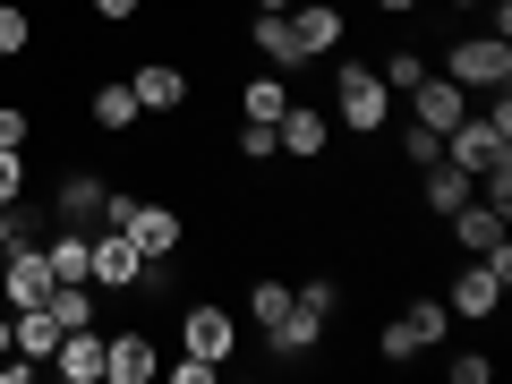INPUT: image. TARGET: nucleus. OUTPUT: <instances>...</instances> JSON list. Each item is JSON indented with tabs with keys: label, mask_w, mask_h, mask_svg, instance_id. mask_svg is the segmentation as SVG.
Listing matches in <instances>:
<instances>
[{
	"label": "nucleus",
	"mask_w": 512,
	"mask_h": 384,
	"mask_svg": "<svg viewBox=\"0 0 512 384\" xmlns=\"http://www.w3.org/2000/svg\"><path fill=\"white\" fill-rule=\"evenodd\" d=\"M248 43H256V60H265V69H282V77L308 69V60H299V35H291V9H256Z\"/></svg>",
	"instance_id": "4468645a"
},
{
	"label": "nucleus",
	"mask_w": 512,
	"mask_h": 384,
	"mask_svg": "<svg viewBox=\"0 0 512 384\" xmlns=\"http://www.w3.org/2000/svg\"><path fill=\"white\" fill-rule=\"evenodd\" d=\"M86 274H94V291L137 299V282H146V248H137L120 222H103V231H86Z\"/></svg>",
	"instance_id": "7ed1b4c3"
},
{
	"label": "nucleus",
	"mask_w": 512,
	"mask_h": 384,
	"mask_svg": "<svg viewBox=\"0 0 512 384\" xmlns=\"http://www.w3.org/2000/svg\"><path fill=\"white\" fill-rule=\"evenodd\" d=\"M402 154H410V163H436V154H444V137H436V128H419V120H410V137H402Z\"/></svg>",
	"instance_id": "2f4dec72"
},
{
	"label": "nucleus",
	"mask_w": 512,
	"mask_h": 384,
	"mask_svg": "<svg viewBox=\"0 0 512 384\" xmlns=\"http://www.w3.org/2000/svg\"><path fill=\"white\" fill-rule=\"evenodd\" d=\"M444 77H453L461 94L512 86V43H504V35H461V43H444Z\"/></svg>",
	"instance_id": "20e7f679"
},
{
	"label": "nucleus",
	"mask_w": 512,
	"mask_h": 384,
	"mask_svg": "<svg viewBox=\"0 0 512 384\" xmlns=\"http://www.w3.org/2000/svg\"><path fill=\"white\" fill-rule=\"evenodd\" d=\"M9 239H18V205H0V248H9Z\"/></svg>",
	"instance_id": "72a5a7b5"
},
{
	"label": "nucleus",
	"mask_w": 512,
	"mask_h": 384,
	"mask_svg": "<svg viewBox=\"0 0 512 384\" xmlns=\"http://www.w3.org/2000/svg\"><path fill=\"white\" fill-rule=\"evenodd\" d=\"M128 94H137V111L171 120V111H188V69L180 60H137V69H128Z\"/></svg>",
	"instance_id": "1a4fd4ad"
},
{
	"label": "nucleus",
	"mask_w": 512,
	"mask_h": 384,
	"mask_svg": "<svg viewBox=\"0 0 512 384\" xmlns=\"http://www.w3.org/2000/svg\"><path fill=\"white\" fill-rule=\"evenodd\" d=\"M0 350H9V308H0Z\"/></svg>",
	"instance_id": "c9c22d12"
},
{
	"label": "nucleus",
	"mask_w": 512,
	"mask_h": 384,
	"mask_svg": "<svg viewBox=\"0 0 512 384\" xmlns=\"http://www.w3.org/2000/svg\"><path fill=\"white\" fill-rule=\"evenodd\" d=\"M231 154H239V163H256V171L282 163V146H274V128H265V120H239L231 128Z\"/></svg>",
	"instance_id": "4be33fe9"
},
{
	"label": "nucleus",
	"mask_w": 512,
	"mask_h": 384,
	"mask_svg": "<svg viewBox=\"0 0 512 384\" xmlns=\"http://www.w3.org/2000/svg\"><path fill=\"white\" fill-rule=\"evenodd\" d=\"M444 222H453V248H461V256H487L495 239H504V222H512V214H495L487 197H470V205H453Z\"/></svg>",
	"instance_id": "f3484780"
},
{
	"label": "nucleus",
	"mask_w": 512,
	"mask_h": 384,
	"mask_svg": "<svg viewBox=\"0 0 512 384\" xmlns=\"http://www.w3.org/2000/svg\"><path fill=\"white\" fill-rule=\"evenodd\" d=\"M504 291H512V282L495 274L487 256H470V265L453 274V291H444V308H453V325H487V316L504 308Z\"/></svg>",
	"instance_id": "0eeeda50"
},
{
	"label": "nucleus",
	"mask_w": 512,
	"mask_h": 384,
	"mask_svg": "<svg viewBox=\"0 0 512 384\" xmlns=\"http://www.w3.org/2000/svg\"><path fill=\"white\" fill-rule=\"evenodd\" d=\"M444 163H461V171H470V180H478V171L512 163V137H495V128H487V120H478V111H470V120H461V128H444Z\"/></svg>",
	"instance_id": "9b49d317"
},
{
	"label": "nucleus",
	"mask_w": 512,
	"mask_h": 384,
	"mask_svg": "<svg viewBox=\"0 0 512 384\" xmlns=\"http://www.w3.org/2000/svg\"><path fill=\"white\" fill-rule=\"evenodd\" d=\"M470 197H478V180L461 163H444V154L419 163V205H427V214H453V205H470Z\"/></svg>",
	"instance_id": "dca6fc26"
},
{
	"label": "nucleus",
	"mask_w": 512,
	"mask_h": 384,
	"mask_svg": "<svg viewBox=\"0 0 512 384\" xmlns=\"http://www.w3.org/2000/svg\"><path fill=\"white\" fill-rule=\"evenodd\" d=\"M333 120H342L350 137H384V128H393V86H384L367 60H342V69H333Z\"/></svg>",
	"instance_id": "f03ea898"
},
{
	"label": "nucleus",
	"mask_w": 512,
	"mask_h": 384,
	"mask_svg": "<svg viewBox=\"0 0 512 384\" xmlns=\"http://www.w3.org/2000/svg\"><path fill=\"white\" fill-rule=\"evenodd\" d=\"M26 180H35V163L0 146V205H26Z\"/></svg>",
	"instance_id": "cd10ccee"
},
{
	"label": "nucleus",
	"mask_w": 512,
	"mask_h": 384,
	"mask_svg": "<svg viewBox=\"0 0 512 384\" xmlns=\"http://www.w3.org/2000/svg\"><path fill=\"white\" fill-rule=\"evenodd\" d=\"M154 376H163V350H154L146 325L103 333V384H154Z\"/></svg>",
	"instance_id": "6e6552de"
},
{
	"label": "nucleus",
	"mask_w": 512,
	"mask_h": 384,
	"mask_svg": "<svg viewBox=\"0 0 512 384\" xmlns=\"http://www.w3.org/2000/svg\"><path fill=\"white\" fill-rule=\"evenodd\" d=\"M291 299H299V308H316V316H342V282H333V274H308Z\"/></svg>",
	"instance_id": "a878e982"
},
{
	"label": "nucleus",
	"mask_w": 512,
	"mask_h": 384,
	"mask_svg": "<svg viewBox=\"0 0 512 384\" xmlns=\"http://www.w3.org/2000/svg\"><path fill=\"white\" fill-rule=\"evenodd\" d=\"M163 376H171V384H222V367H214V359H197V350H180Z\"/></svg>",
	"instance_id": "c756f323"
},
{
	"label": "nucleus",
	"mask_w": 512,
	"mask_h": 384,
	"mask_svg": "<svg viewBox=\"0 0 512 384\" xmlns=\"http://www.w3.org/2000/svg\"><path fill=\"white\" fill-rule=\"evenodd\" d=\"M86 120L103 128V137H128V128L146 120V111H137V94H128V77H103V86H86Z\"/></svg>",
	"instance_id": "2eb2a0df"
},
{
	"label": "nucleus",
	"mask_w": 512,
	"mask_h": 384,
	"mask_svg": "<svg viewBox=\"0 0 512 384\" xmlns=\"http://www.w3.org/2000/svg\"><path fill=\"white\" fill-rule=\"evenodd\" d=\"M376 359H384V367H419V359H427V342L410 333V316H384V333H376Z\"/></svg>",
	"instance_id": "aec40b11"
},
{
	"label": "nucleus",
	"mask_w": 512,
	"mask_h": 384,
	"mask_svg": "<svg viewBox=\"0 0 512 384\" xmlns=\"http://www.w3.org/2000/svg\"><path fill=\"white\" fill-rule=\"evenodd\" d=\"M274 146L291 154V163H325V154H333V111L291 94V103H282V120H274Z\"/></svg>",
	"instance_id": "423d86ee"
},
{
	"label": "nucleus",
	"mask_w": 512,
	"mask_h": 384,
	"mask_svg": "<svg viewBox=\"0 0 512 384\" xmlns=\"http://www.w3.org/2000/svg\"><path fill=\"white\" fill-rule=\"evenodd\" d=\"M291 35H299V60H333V52H342V35H350L342 0H299V9H291Z\"/></svg>",
	"instance_id": "9d476101"
},
{
	"label": "nucleus",
	"mask_w": 512,
	"mask_h": 384,
	"mask_svg": "<svg viewBox=\"0 0 512 384\" xmlns=\"http://www.w3.org/2000/svg\"><path fill=\"white\" fill-rule=\"evenodd\" d=\"M0 146H9V154L35 146V111H26V103H0Z\"/></svg>",
	"instance_id": "bb28decb"
},
{
	"label": "nucleus",
	"mask_w": 512,
	"mask_h": 384,
	"mask_svg": "<svg viewBox=\"0 0 512 384\" xmlns=\"http://www.w3.org/2000/svg\"><path fill=\"white\" fill-rule=\"evenodd\" d=\"M18 52H35V18L18 0H0V60H18Z\"/></svg>",
	"instance_id": "393cba45"
},
{
	"label": "nucleus",
	"mask_w": 512,
	"mask_h": 384,
	"mask_svg": "<svg viewBox=\"0 0 512 384\" xmlns=\"http://www.w3.org/2000/svg\"><path fill=\"white\" fill-rule=\"evenodd\" d=\"M103 222H120V231L137 239L146 256H163V265L180 256V239H188V214H180V205H163V197H128V188H111V197H103Z\"/></svg>",
	"instance_id": "f257e3e1"
},
{
	"label": "nucleus",
	"mask_w": 512,
	"mask_h": 384,
	"mask_svg": "<svg viewBox=\"0 0 512 384\" xmlns=\"http://www.w3.org/2000/svg\"><path fill=\"white\" fill-rule=\"evenodd\" d=\"M376 77H384V86H393V94H410V86H419V77H427V52H419V43H393Z\"/></svg>",
	"instance_id": "5701e85b"
},
{
	"label": "nucleus",
	"mask_w": 512,
	"mask_h": 384,
	"mask_svg": "<svg viewBox=\"0 0 512 384\" xmlns=\"http://www.w3.org/2000/svg\"><path fill=\"white\" fill-rule=\"evenodd\" d=\"M103 197H111V188L94 180V171H69V180L52 188V214H60V222H77V231H94V214H103Z\"/></svg>",
	"instance_id": "a211bd4d"
},
{
	"label": "nucleus",
	"mask_w": 512,
	"mask_h": 384,
	"mask_svg": "<svg viewBox=\"0 0 512 384\" xmlns=\"http://www.w3.org/2000/svg\"><path fill=\"white\" fill-rule=\"evenodd\" d=\"M444 376H453V384H487V376H495V350H453Z\"/></svg>",
	"instance_id": "c85d7f7f"
},
{
	"label": "nucleus",
	"mask_w": 512,
	"mask_h": 384,
	"mask_svg": "<svg viewBox=\"0 0 512 384\" xmlns=\"http://www.w3.org/2000/svg\"><path fill=\"white\" fill-rule=\"evenodd\" d=\"M256 9H291V0H256Z\"/></svg>",
	"instance_id": "e433bc0d"
},
{
	"label": "nucleus",
	"mask_w": 512,
	"mask_h": 384,
	"mask_svg": "<svg viewBox=\"0 0 512 384\" xmlns=\"http://www.w3.org/2000/svg\"><path fill=\"white\" fill-rule=\"evenodd\" d=\"M444 9H487V0H444Z\"/></svg>",
	"instance_id": "f704fd0d"
},
{
	"label": "nucleus",
	"mask_w": 512,
	"mask_h": 384,
	"mask_svg": "<svg viewBox=\"0 0 512 384\" xmlns=\"http://www.w3.org/2000/svg\"><path fill=\"white\" fill-rule=\"evenodd\" d=\"M180 350L231 367V359H239V316L222 308V299H188V308H180Z\"/></svg>",
	"instance_id": "39448f33"
},
{
	"label": "nucleus",
	"mask_w": 512,
	"mask_h": 384,
	"mask_svg": "<svg viewBox=\"0 0 512 384\" xmlns=\"http://www.w3.org/2000/svg\"><path fill=\"white\" fill-rule=\"evenodd\" d=\"M402 316H410V333H419V342H427V350H436V342H444V333H453V308H444V299H410V308H402Z\"/></svg>",
	"instance_id": "b1692460"
},
{
	"label": "nucleus",
	"mask_w": 512,
	"mask_h": 384,
	"mask_svg": "<svg viewBox=\"0 0 512 384\" xmlns=\"http://www.w3.org/2000/svg\"><path fill=\"white\" fill-rule=\"evenodd\" d=\"M410 120L444 137V128H461V120H470V94H461L453 77H419V86H410Z\"/></svg>",
	"instance_id": "ddd939ff"
},
{
	"label": "nucleus",
	"mask_w": 512,
	"mask_h": 384,
	"mask_svg": "<svg viewBox=\"0 0 512 384\" xmlns=\"http://www.w3.org/2000/svg\"><path fill=\"white\" fill-rule=\"evenodd\" d=\"M86 18L94 26H137V18H146V0H86Z\"/></svg>",
	"instance_id": "7c9ffc66"
},
{
	"label": "nucleus",
	"mask_w": 512,
	"mask_h": 384,
	"mask_svg": "<svg viewBox=\"0 0 512 384\" xmlns=\"http://www.w3.org/2000/svg\"><path fill=\"white\" fill-rule=\"evenodd\" d=\"M52 376L60 384H103V325H69L52 342Z\"/></svg>",
	"instance_id": "f8f14e48"
},
{
	"label": "nucleus",
	"mask_w": 512,
	"mask_h": 384,
	"mask_svg": "<svg viewBox=\"0 0 512 384\" xmlns=\"http://www.w3.org/2000/svg\"><path fill=\"white\" fill-rule=\"evenodd\" d=\"M248 316H256V325H282V316H291V282H282V274H256L248 282Z\"/></svg>",
	"instance_id": "412c9836"
},
{
	"label": "nucleus",
	"mask_w": 512,
	"mask_h": 384,
	"mask_svg": "<svg viewBox=\"0 0 512 384\" xmlns=\"http://www.w3.org/2000/svg\"><path fill=\"white\" fill-rule=\"evenodd\" d=\"M282 103H291V77H282V69L239 77V120H265V128H274V120H282Z\"/></svg>",
	"instance_id": "6ab92c4d"
},
{
	"label": "nucleus",
	"mask_w": 512,
	"mask_h": 384,
	"mask_svg": "<svg viewBox=\"0 0 512 384\" xmlns=\"http://www.w3.org/2000/svg\"><path fill=\"white\" fill-rule=\"evenodd\" d=\"M376 18H410V9H427V0H367Z\"/></svg>",
	"instance_id": "473e14b6"
}]
</instances>
